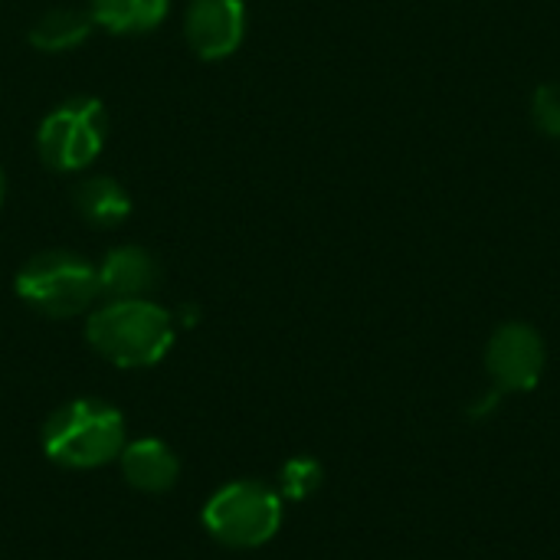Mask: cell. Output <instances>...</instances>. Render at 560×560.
Returning <instances> with one entry per match:
<instances>
[{"mask_svg":"<svg viewBox=\"0 0 560 560\" xmlns=\"http://www.w3.org/2000/svg\"><path fill=\"white\" fill-rule=\"evenodd\" d=\"M322 476H325V472H322V466H318L315 459H308V456L289 459V463L282 466V472H279V492H282L285 499L302 502V499H308V495L318 492Z\"/></svg>","mask_w":560,"mask_h":560,"instance_id":"13","label":"cell"},{"mask_svg":"<svg viewBox=\"0 0 560 560\" xmlns=\"http://www.w3.org/2000/svg\"><path fill=\"white\" fill-rule=\"evenodd\" d=\"M532 118L541 135L560 141V82H545L532 98Z\"/></svg>","mask_w":560,"mask_h":560,"instance_id":"14","label":"cell"},{"mask_svg":"<svg viewBox=\"0 0 560 560\" xmlns=\"http://www.w3.org/2000/svg\"><path fill=\"white\" fill-rule=\"evenodd\" d=\"M486 364L502 394H525L538 387L545 374V341L532 325H502L489 341Z\"/></svg>","mask_w":560,"mask_h":560,"instance_id":"6","label":"cell"},{"mask_svg":"<svg viewBox=\"0 0 560 560\" xmlns=\"http://www.w3.org/2000/svg\"><path fill=\"white\" fill-rule=\"evenodd\" d=\"M125 443V417L95 397H79L43 423V453L66 469H98L118 459Z\"/></svg>","mask_w":560,"mask_h":560,"instance_id":"2","label":"cell"},{"mask_svg":"<svg viewBox=\"0 0 560 560\" xmlns=\"http://www.w3.org/2000/svg\"><path fill=\"white\" fill-rule=\"evenodd\" d=\"M118 463H121V472H125L128 486H135L138 492H148V495L171 492L177 486V476H180V459L161 440L125 443Z\"/></svg>","mask_w":560,"mask_h":560,"instance_id":"9","label":"cell"},{"mask_svg":"<svg viewBox=\"0 0 560 560\" xmlns=\"http://www.w3.org/2000/svg\"><path fill=\"white\" fill-rule=\"evenodd\" d=\"M98 292L108 299H144L158 285V262L141 246H115L95 266Z\"/></svg>","mask_w":560,"mask_h":560,"instance_id":"8","label":"cell"},{"mask_svg":"<svg viewBox=\"0 0 560 560\" xmlns=\"http://www.w3.org/2000/svg\"><path fill=\"white\" fill-rule=\"evenodd\" d=\"M85 338L118 368H151L174 345V318L148 299H112L89 315Z\"/></svg>","mask_w":560,"mask_h":560,"instance_id":"1","label":"cell"},{"mask_svg":"<svg viewBox=\"0 0 560 560\" xmlns=\"http://www.w3.org/2000/svg\"><path fill=\"white\" fill-rule=\"evenodd\" d=\"M187 43L200 59H226L240 49L246 36V3L243 0H194L184 23Z\"/></svg>","mask_w":560,"mask_h":560,"instance_id":"7","label":"cell"},{"mask_svg":"<svg viewBox=\"0 0 560 560\" xmlns=\"http://www.w3.org/2000/svg\"><path fill=\"white\" fill-rule=\"evenodd\" d=\"M75 207H79V213H82L92 226L112 230V226H118V223L128 220V213H131V197H128V190H125L118 180H112V177H92V180L79 184V190H75Z\"/></svg>","mask_w":560,"mask_h":560,"instance_id":"12","label":"cell"},{"mask_svg":"<svg viewBox=\"0 0 560 560\" xmlns=\"http://www.w3.org/2000/svg\"><path fill=\"white\" fill-rule=\"evenodd\" d=\"M92 16L89 10H69V7H59V10H49L43 13L33 30H30V46H36L39 52H69L75 49L79 43L89 39L92 33Z\"/></svg>","mask_w":560,"mask_h":560,"instance_id":"11","label":"cell"},{"mask_svg":"<svg viewBox=\"0 0 560 560\" xmlns=\"http://www.w3.org/2000/svg\"><path fill=\"white\" fill-rule=\"evenodd\" d=\"M105 131L108 118L98 98H69L43 118L36 131V151L46 167L72 174L98 158Z\"/></svg>","mask_w":560,"mask_h":560,"instance_id":"5","label":"cell"},{"mask_svg":"<svg viewBox=\"0 0 560 560\" xmlns=\"http://www.w3.org/2000/svg\"><path fill=\"white\" fill-rule=\"evenodd\" d=\"M171 0H89V16L108 33H148L164 23Z\"/></svg>","mask_w":560,"mask_h":560,"instance_id":"10","label":"cell"},{"mask_svg":"<svg viewBox=\"0 0 560 560\" xmlns=\"http://www.w3.org/2000/svg\"><path fill=\"white\" fill-rule=\"evenodd\" d=\"M16 295L46 318H75L92 308L102 292L98 272L89 259L66 249H46L26 259L16 272Z\"/></svg>","mask_w":560,"mask_h":560,"instance_id":"3","label":"cell"},{"mask_svg":"<svg viewBox=\"0 0 560 560\" xmlns=\"http://www.w3.org/2000/svg\"><path fill=\"white\" fill-rule=\"evenodd\" d=\"M203 528L226 548H262L282 528V499L262 482H226L203 505Z\"/></svg>","mask_w":560,"mask_h":560,"instance_id":"4","label":"cell"},{"mask_svg":"<svg viewBox=\"0 0 560 560\" xmlns=\"http://www.w3.org/2000/svg\"><path fill=\"white\" fill-rule=\"evenodd\" d=\"M0 203H3V171H0Z\"/></svg>","mask_w":560,"mask_h":560,"instance_id":"15","label":"cell"}]
</instances>
